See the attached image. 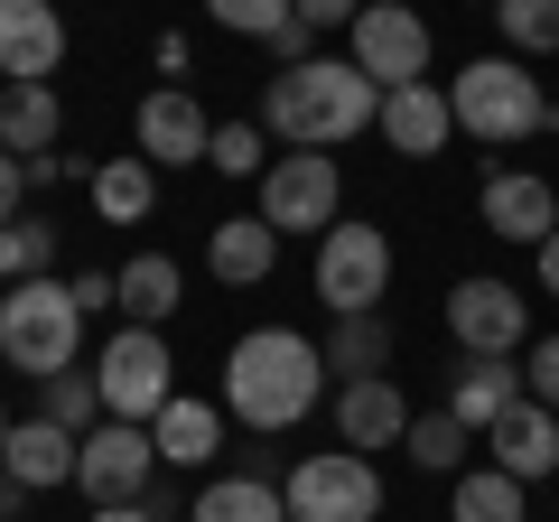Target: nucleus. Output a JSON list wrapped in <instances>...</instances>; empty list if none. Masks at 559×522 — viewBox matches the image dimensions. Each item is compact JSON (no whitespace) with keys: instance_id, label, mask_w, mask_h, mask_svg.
Segmentation results:
<instances>
[{"instance_id":"f257e3e1","label":"nucleus","mask_w":559,"mask_h":522,"mask_svg":"<svg viewBox=\"0 0 559 522\" xmlns=\"http://www.w3.org/2000/svg\"><path fill=\"white\" fill-rule=\"evenodd\" d=\"M373 121H382V84L355 57H308V66H280L261 84V131L280 150H345Z\"/></svg>"},{"instance_id":"f03ea898","label":"nucleus","mask_w":559,"mask_h":522,"mask_svg":"<svg viewBox=\"0 0 559 522\" xmlns=\"http://www.w3.org/2000/svg\"><path fill=\"white\" fill-rule=\"evenodd\" d=\"M318 373L326 355L299 336V327H252V336L224 355V411L242 429H289L318 411Z\"/></svg>"},{"instance_id":"7ed1b4c3","label":"nucleus","mask_w":559,"mask_h":522,"mask_svg":"<svg viewBox=\"0 0 559 522\" xmlns=\"http://www.w3.org/2000/svg\"><path fill=\"white\" fill-rule=\"evenodd\" d=\"M448 112H457V131L485 141V150H513V141H532V131H559L540 75H522L513 57H476L466 75H448Z\"/></svg>"},{"instance_id":"20e7f679","label":"nucleus","mask_w":559,"mask_h":522,"mask_svg":"<svg viewBox=\"0 0 559 522\" xmlns=\"http://www.w3.org/2000/svg\"><path fill=\"white\" fill-rule=\"evenodd\" d=\"M75 345H84V299L75 281H57V271H38V281H20L10 299H0V355L20 364V373H75Z\"/></svg>"},{"instance_id":"39448f33","label":"nucleus","mask_w":559,"mask_h":522,"mask_svg":"<svg viewBox=\"0 0 559 522\" xmlns=\"http://www.w3.org/2000/svg\"><path fill=\"white\" fill-rule=\"evenodd\" d=\"M280 495H289V522H373L382 513V476H373V458H355V448L299 458L289 476H280Z\"/></svg>"},{"instance_id":"423d86ee","label":"nucleus","mask_w":559,"mask_h":522,"mask_svg":"<svg viewBox=\"0 0 559 522\" xmlns=\"http://www.w3.org/2000/svg\"><path fill=\"white\" fill-rule=\"evenodd\" d=\"M318 299L336 318H364L392 299V234L382 224H326L318 234Z\"/></svg>"},{"instance_id":"0eeeda50","label":"nucleus","mask_w":559,"mask_h":522,"mask_svg":"<svg viewBox=\"0 0 559 522\" xmlns=\"http://www.w3.org/2000/svg\"><path fill=\"white\" fill-rule=\"evenodd\" d=\"M168 373H178V364H168V336L159 327H121L112 345H103V364H94V382H103V420H159L168 402H178V392H168Z\"/></svg>"},{"instance_id":"6e6552de","label":"nucleus","mask_w":559,"mask_h":522,"mask_svg":"<svg viewBox=\"0 0 559 522\" xmlns=\"http://www.w3.org/2000/svg\"><path fill=\"white\" fill-rule=\"evenodd\" d=\"M345 205V178L326 150H280L271 168H261V224L271 234H326Z\"/></svg>"},{"instance_id":"1a4fd4ad","label":"nucleus","mask_w":559,"mask_h":522,"mask_svg":"<svg viewBox=\"0 0 559 522\" xmlns=\"http://www.w3.org/2000/svg\"><path fill=\"white\" fill-rule=\"evenodd\" d=\"M429 57H439V38H429V20H419V10H401V0H364V20H355V66L382 84V94L429 84Z\"/></svg>"},{"instance_id":"9d476101","label":"nucleus","mask_w":559,"mask_h":522,"mask_svg":"<svg viewBox=\"0 0 559 522\" xmlns=\"http://www.w3.org/2000/svg\"><path fill=\"white\" fill-rule=\"evenodd\" d=\"M150 476H159V448H150V429H140V420H94V429H84L75 485L94 503H140V495H150Z\"/></svg>"},{"instance_id":"9b49d317","label":"nucleus","mask_w":559,"mask_h":522,"mask_svg":"<svg viewBox=\"0 0 559 522\" xmlns=\"http://www.w3.org/2000/svg\"><path fill=\"white\" fill-rule=\"evenodd\" d=\"M448 336H457L466 355H513V345L532 336V308H522V289H513V281L476 271V281L448 289Z\"/></svg>"},{"instance_id":"f8f14e48","label":"nucleus","mask_w":559,"mask_h":522,"mask_svg":"<svg viewBox=\"0 0 559 522\" xmlns=\"http://www.w3.org/2000/svg\"><path fill=\"white\" fill-rule=\"evenodd\" d=\"M205 150H215V121H205L197 94L159 84V94L140 103V159H150V168H197Z\"/></svg>"},{"instance_id":"ddd939ff","label":"nucleus","mask_w":559,"mask_h":522,"mask_svg":"<svg viewBox=\"0 0 559 522\" xmlns=\"http://www.w3.org/2000/svg\"><path fill=\"white\" fill-rule=\"evenodd\" d=\"M336 439L355 448V458H373V448H401V439H411V402H401L392 373L336 382Z\"/></svg>"},{"instance_id":"4468645a","label":"nucleus","mask_w":559,"mask_h":522,"mask_svg":"<svg viewBox=\"0 0 559 522\" xmlns=\"http://www.w3.org/2000/svg\"><path fill=\"white\" fill-rule=\"evenodd\" d=\"M57 57H66L57 0H0V75H10V84H47Z\"/></svg>"},{"instance_id":"2eb2a0df","label":"nucleus","mask_w":559,"mask_h":522,"mask_svg":"<svg viewBox=\"0 0 559 522\" xmlns=\"http://www.w3.org/2000/svg\"><path fill=\"white\" fill-rule=\"evenodd\" d=\"M485 234H503V242H550L559 234V197H550V178H532V168H495L485 178Z\"/></svg>"},{"instance_id":"dca6fc26","label":"nucleus","mask_w":559,"mask_h":522,"mask_svg":"<svg viewBox=\"0 0 559 522\" xmlns=\"http://www.w3.org/2000/svg\"><path fill=\"white\" fill-rule=\"evenodd\" d=\"M382 141L401 150V159H439L448 141H457V112H448V84H401V94H382Z\"/></svg>"},{"instance_id":"f3484780","label":"nucleus","mask_w":559,"mask_h":522,"mask_svg":"<svg viewBox=\"0 0 559 522\" xmlns=\"http://www.w3.org/2000/svg\"><path fill=\"white\" fill-rule=\"evenodd\" d=\"M513 402H532V382H522V364H513V355H466L457 373H448V411H457L476 439H485V429H495Z\"/></svg>"},{"instance_id":"a211bd4d","label":"nucleus","mask_w":559,"mask_h":522,"mask_svg":"<svg viewBox=\"0 0 559 522\" xmlns=\"http://www.w3.org/2000/svg\"><path fill=\"white\" fill-rule=\"evenodd\" d=\"M485 439H495V466H503V476H513V485H532V476H550V466H559V411L513 402L495 429H485Z\"/></svg>"},{"instance_id":"6ab92c4d","label":"nucleus","mask_w":559,"mask_h":522,"mask_svg":"<svg viewBox=\"0 0 559 522\" xmlns=\"http://www.w3.org/2000/svg\"><path fill=\"white\" fill-rule=\"evenodd\" d=\"M75 458H84V439H75V429H57V420H20V429H10V448H0V466H10L28 495L75 485Z\"/></svg>"},{"instance_id":"aec40b11","label":"nucleus","mask_w":559,"mask_h":522,"mask_svg":"<svg viewBox=\"0 0 559 522\" xmlns=\"http://www.w3.org/2000/svg\"><path fill=\"white\" fill-rule=\"evenodd\" d=\"M178 299H187V281H178V261H168V252H140V261H121V271H112V308L131 327H168V318H178Z\"/></svg>"},{"instance_id":"412c9836","label":"nucleus","mask_w":559,"mask_h":522,"mask_svg":"<svg viewBox=\"0 0 559 522\" xmlns=\"http://www.w3.org/2000/svg\"><path fill=\"white\" fill-rule=\"evenodd\" d=\"M66 131V103L57 84H0V150H20V159H47Z\"/></svg>"},{"instance_id":"4be33fe9","label":"nucleus","mask_w":559,"mask_h":522,"mask_svg":"<svg viewBox=\"0 0 559 522\" xmlns=\"http://www.w3.org/2000/svg\"><path fill=\"white\" fill-rule=\"evenodd\" d=\"M205 261H215V281H224V289H252V281H271V261H280V234H271L261 215H234V224H215Z\"/></svg>"},{"instance_id":"5701e85b","label":"nucleus","mask_w":559,"mask_h":522,"mask_svg":"<svg viewBox=\"0 0 559 522\" xmlns=\"http://www.w3.org/2000/svg\"><path fill=\"white\" fill-rule=\"evenodd\" d=\"M150 448H159V466H205L224 448V411L215 402H168L150 420Z\"/></svg>"},{"instance_id":"b1692460","label":"nucleus","mask_w":559,"mask_h":522,"mask_svg":"<svg viewBox=\"0 0 559 522\" xmlns=\"http://www.w3.org/2000/svg\"><path fill=\"white\" fill-rule=\"evenodd\" d=\"M187 522H289V495L271 476H215L187 503Z\"/></svg>"},{"instance_id":"393cba45","label":"nucleus","mask_w":559,"mask_h":522,"mask_svg":"<svg viewBox=\"0 0 559 522\" xmlns=\"http://www.w3.org/2000/svg\"><path fill=\"white\" fill-rule=\"evenodd\" d=\"M318 355H326V373H345V382L392 373V327H382V308H364V318H336Z\"/></svg>"},{"instance_id":"a878e982","label":"nucleus","mask_w":559,"mask_h":522,"mask_svg":"<svg viewBox=\"0 0 559 522\" xmlns=\"http://www.w3.org/2000/svg\"><path fill=\"white\" fill-rule=\"evenodd\" d=\"M150 197H159V168L140 159V150H131V159H103V168H94V205H103L112 224H140V215H150Z\"/></svg>"},{"instance_id":"bb28decb","label":"nucleus","mask_w":559,"mask_h":522,"mask_svg":"<svg viewBox=\"0 0 559 522\" xmlns=\"http://www.w3.org/2000/svg\"><path fill=\"white\" fill-rule=\"evenodd\" d=\"M448 522H522V485L503 476V466H466V476H457V503H448Z\"/></svg>"},{"instance_id":"cd10ccee","label":"nucleus","mask_w":559,"mask_h":522,"mask_svg":"<svg viewBox=\"0 0 559 522\" xmlns=\"http://www.w3.org/2000/svg\"><path fill=\"white\" fill-rule=\"evenodd\" d=\"M466 439H476V429L457 420V411H429V420H411V466H429V476H466Z\"/></svg>"},{"instance_id":"c85d7f7f","label":"nucleus","mask_w":559,"mask_h":522,"mask_svg":"<svg viewBox=\"0 0 559 522\" xmlns=\"http://www.w3.org/2000/svg\"><path fill=\"white\" fill-rule=\"evenodd\" d=\"M495 28L522 57H559V0H495Z\"/></svg>"},{"instance_id":"c756f323","label":"nucleus","mask_w":559,"mask_h":522,"mask_svg":"<svg viewBox=\"0 0 559 522\" xmlns=\"http://www.w3.org/2000/svg\"><path fill=\"white\" fill-rule=\"evenodd\" d=\"M38 271H57V224H0V281L20 289V281H38Z\"/></svg>"},{"instance_id":"7c9ffc66","label":"nucleus","mask_w":559,"mask_h":522,"mask_svg":"<svg viewBox=\"0 0 559 522\" xmlns=\"http://www.w3.org/2000/svg\"><path fill=\"white\" fill-rule=\"evenodd\" d=\"M38 392H47V402H38V420H57V429H75V439H84V429L103 420V382H94V373H47Z\"/></svg>"},{"instance_id":"2f4dec72","label":"nucleus","mask_w":559,"mask_h":522,"mask_svg":"<svg viewBox=\"0 0 559 522\" xmlns=\"http://www.w3.org/2000/svg\"><path fill=\"white\" fill-rule=\"evenodd\" d=\"M205 168H224V178H261V168H271V131H261V121H215Z\"/></svg>"},{"instance_id":"473e14b6","label":"nucleus","mask_w":559,"mask_h":522,"mask_svg":"<svg viewBox=\"0 0 559 522\" xmlns=\"http://www.w3.org/2000/svg\"><path fill=\"white\" fill-rule=\"evenodd\" d=\"M205 20H215V28H234V38H261V47H271L280 28L299 20V10H289V0H205Z\"/></svg>"},{"instance_id":"72a5a7b5","label":"nucleus","mask_w":559,"mask_h":522,"mask_svg":"<svg viewBox=\"0 0 559 522\" xmlns=\"http://www.w3.org/2000/svg\"><path fill=\"white\" fill-rule=\"evenodd\" d=\"M522 382H532V402H540V411H559V336H540V345H532Z\"/></svg>"},{"instance_id":"f704fd0d","label":"nucleus","mask_w":559,"mask_h":522,"mask_svg":"<svg viewBox=\"0 0 559 522\" xmlns=\"http://www.w3.org/2000/svg\"><path fill=\"white\" fill-rule=\"evenodd\" d=\"M289 10H299L308 28H355L364 20V0H289Z\"/></svg>"},{"instance_id":"c9c22d12","label":"nucleus","mask_w":559,"mask_h":522,"mask_svg":"<svg viewBox=\"0 0 559 522\" xmlns=\"http://www.w3.org/2000/svg\"><path fill=\"white\" fill-rule=\"evenodd\" d=\"M308 57H318V28H308V20H289V28L271 38V66H308Z\"/></svg>"},{"instance_id":"e433bc0d","label":"nucleus","mask_w":559,"mask_h":522,"mask_svg":"<svg viewBox=\"0 0 559 522\" xmlns=\"http://www.w3.org/2000/svg\"><path fill=\"white\" fill-rule=\"evenodd\" d=\"M20 187H28V159H20V150H0V224L20 215Z\"/></svg>"},{"instance_id":"4c0bfd02","label":"nucleus","mask_w":559,"mask_h":522,"mask_svg":"<svg viewBox=\"0 0 559 522\" xmlns=\"http://www.w3.org/2000/svg\"><path fill=\"white\" fill-rule=\"evenodd\" d=\"M94 522H178V513H159V503L140 495V503H94Z\"/></svg>"},{"instance_id":"58836bf2","label":"nucleus","mask_w":559,"mask_h":522,"mask_svg":"<svg viewBox=\"0 0 559 522\" xmlns=\"http://www.w3.org/2000/svg\"><path fill=\"white\" fill-rule=\"evenodd\" d=\"M75 299H84V318H94V308H112V271H84V281H75Z\"/></svg>"},{"instance_id":"ea45409f","label":"nucleus","mask_w":559,"mask_h":522,"mask_svg":"<svg viewBox=\"0 0 559 522\" xmlns=\"http://www.w3.org/2000/svg\"><path fill=\"white\" fill-rule=\"evenodd\" d=\"M20 495H28V485L10 476V466H0V522H20Z\"/></svg>"},{"instance_id":"a19ab883","label":"nucleus","mask_w":559,"mask_h":522,"mask_svg":"<svg viewBox=\"0 0 559 522\" xmlns=\"http://www.w3.org/2000/svg\"><path fill=\"white\" fill-rule=\"evenodd\" d=\"M540 289H550V299H559V234L540 242Z\"/></svg>"},{"instance_id":"79ce46f5","label":"nucleus","mask_w":559,"mask_h":522,"mask_svg":"<svg viewBox=\"0 0 559 522\" xmlns=\"http://www.w3.org/2000/svg\"><path fill=\"white\" fill-rule=\"evenodd\" d=\"M0 448H10V411H0Z\"/></svg>"}]
</instances>
